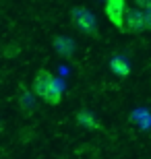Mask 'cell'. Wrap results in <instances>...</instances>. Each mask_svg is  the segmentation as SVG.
I'll return each mask as SVG.
<instances>
[{
	"instance_id": "obj_8",
	"label": "cell",
	"mask_w": 151,
	"mask_h": 159,
	"mask_svg": "<svg viewBox=\"0 0 151 159\" xmlns=\"http://www.w3.org/2000/svg\"><path fill=\"white\" fill-rule=\"evenodd\" d=\"M143 19H145V29H151V6L143 11Z\"/></svg>"
},
{
	"instance_id": "obj_6",
	"label": "cell",
	"mask_w": 151,
	"mask_h": 159,
	"mask_svg": "<svg viewBox=\"0 0 151 159\" xmlns=\"http://www.w3.org/2000/svg\"><path fill=\"white\" fill-rule=\"evenodd\" d=\"M77 122H79V126L89 128V130H99L101 128V124L95 118V114L89 112V110H79V112H77Z\"/></svg>"
},
{
	"instance_id": "obj_4",
	"label": "cell",
	"mask_w": 151,
	"mask_h": 159,
	"mask_svg": "<svg viewBox=\"0 0 151 159\" xmlns=\"http://www.w3.org/2000/svg\"><path fill=\"white\" fill-rule=\"evenodd\" d=\"M145 31V19L139 8H126L124 12V33H143Z\"/></svg>"
},
{
	"instance_id": "obj_7",
	"label": "cell",
	"mask_w": 151,
	"mask_h": 159,
	"mask_svg": "<svg viewBox=\"0 0 151 159\" xmlns=\"http://www.w3.org/2000/svg\"><path fill=\"white\" fill-rule=\"evenodd\" d=\"M110 70L118 77H128L130 75V62H128L124 56H112L110 58Z\"/></svg>"
},
{
	"instance_id": "obj_1",
	"label": "cell",
	"mask_w": 151,
	"mask_h": 159,
	"mask_svg": "<svg viewBox=\"0 0 151 159\" xmlns=\"http://www.w3.org/2000/svg\"><path fill=\"white\" fill-rule=\"evenodd\" d=\"M31 91H33L35 97H40L41 101H46L50 106H58L62 101V93H60L58 81L48 68H41L33 79V85H31Z\"/></svg>"
},
{
	"instance_id": "obj_2",
	"label": "cell",
	"mask_w": 151,
	"mask_h": 159,
	"mask_svg": "<svg viewBox=\"0 0 151 159\" xmlns=\"http://www.w3.org/2000/svg\"><path fill=\"white\" fill-rule=\"evenodd\" d=\"M70 21L75 25L77 29L81 31L83 35H91V37H97V19L89 8L85 6H75L70 8Z\"/></svg>"
},
{
	"instance_id": "obj_5",
	"label": "cell",
	"mask_w": 151,
	"mask_h": 159,
	"mask_svg": "<svg viewBox=\"0 0 151 159\" xmlns=\"http://www.w3.org/2000/svg\"><path fill=\"white\" fill-rule=\"evenodd\" d=\"M75 48L77 46L70 37H66V35L54 37V50H56V54H60L62 58H70V56L75 54Z\"/></svg>"
},
{
	"instance_id": "obj_3",
	"label": "cell",
	"mask_w": 151,
	"mask_h": 159,
	"mask_svg": "<svg viewBox=\"0 0 151 159\" xmlns=\"http://www.w3.org/2000/svg\"><path fill=\"white\" fill-rule=\"evenodd\" d=\"M128 4L124 0H108L106 2V17L120 33H124V12H126Z\"/></svg>"
}]
</instances>
